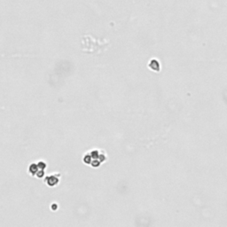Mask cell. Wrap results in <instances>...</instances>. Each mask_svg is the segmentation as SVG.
<instances>
[{"label":"cell","instance_id":"obj_1","mask_svg":"<svg viewBox=\"0 0 227 227\" xmlns=\"http://www.w3.org/2000/svg\"><path fill=\"white\" fill-rule=\"evenodd\" d=\"M109 41H98L95 40L92 36L86 35L83 37L82 49L84 52L88 53H100L105 51L109 45Z\"/></svg>","mask_w":227,"mask_h":227}]
</instances>
